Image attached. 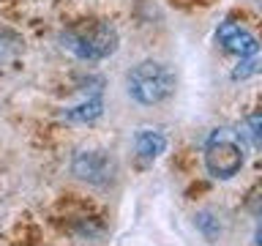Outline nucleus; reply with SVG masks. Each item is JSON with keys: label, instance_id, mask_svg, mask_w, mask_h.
Returning a JSON list of instances; mask_svg holds the SVG:
<instances>
[{"label": "nucleus", "instance_id": "nucleus-6", "mask_svg": "<svg viewBox=\"0 0 262 246\" xmlns=\"http://www.w3.org/2000/svg\"><path fill=\"white\" fill-rule=\"evenodd\" d=\"M134 148H137L142 161H153L167 151V137L161 131H153V129H139L134 137Z\"/></svg>", "mask_w": 262, "mask_h": 246}, {"label": "nucleus", "instance_id": "nucleus-13", "mask_svg": "<svg viewBox=\"0 0 262 246\" xmlns=\"http://www.w3.org/2000/svg\"><path fill=\"white\" fill-rule=\"evenodd\" d=\"M259 211H262V208H259Z\"/></svg>", "mask_w": 262, "mask_h": 246}, {"label": "nucleus", "instance_id": "nucleus-8", "mask_svg": "<svg viewBox=\"0 0 262 246\" xmlns=\"http://www.w3.org/2000/svg\"><path fill=\"white\" fill-rule=\"evenodd\" d=\"M246 134L251 137V142L262 148V112H254L246 118Z\"/></svg>", "mask_w": 262, "mask_h": 246}, {"label": "nucleus", "instance_id": "nucleus-9", "mask_svg": "<svg viewBox=\"0 0 262 246\" xmlns=\"http://www.w3.org/2000/svg\"><path fill=\"white\" fill-rule=\"evenodd\" d=\"M196 227L205 233V238H216L221 233V224H219V219H213L210 213H200L196 216Z\"/></svg>", "mask_w": 262, "mask_h": 246}, {"label": "nucleus", "instance_id": "nucleus-1", "mask_svg": "<svg viewBox=\"0 0 262 246\" xmlns=\"http://www.w3.org/2000/svg\"><path fill=\"white\" fill-rule=\"evenodd\" d=\"M118 30L104 19H82L60 33V44L79 60H104L118 49Z\"/></svg>", "mask_w": 262, "mask_h": 246}, {"label": "nucleus", "instance_id": "nucleus-12", "mask_svg": "<svg viewBox=\"0 0 262 246\" xmlns=\"http://www.w3.org/2000/svg\"><path fill=\"white\" fill-rule=\"evenodd\" d=\"M254 243H257V246H262V227L257 230V233H254Z\"/></svg>", "mask_w": 262, "mask_h": 246}, {"label": "nucleus", "instance_id": "nucleus-11", "mask_svg": "<svg viewBox=\"0 0 262 246\" xmlns=\"http://www.w3.org/2000/svg\"><path fill=\"white\" fill-rule=\"evenodd\" d=\"M16 47H19V38L11 36V33H6V30H0V63H3Z\"/></svg>", "mask_w": 262, "mask_h": 246}, {"label": "nucleus", "instance_id": "nucleus-4", "mask_svg": "<svg viewBox=\"0 0 262 246\" xmlns=\"http://www.w3.org/2000/svg\"><path fill=\"white\" fill-rule=\"evenodd\" d=\"M216 41L221 44V49H227L229 55H235V57H254L259 52V41L257 36L249 30V28H243V25H237L235 19H224L216 28Z\"/></svg>", "mask_w": 262, "mask_h": 246}, {"label": "nucleus", "instance_id": "nucleus-2", "mask_svg": "<svg viewBox=\"0 0 262 246\" xmlns=\"http://www.w3.org/2000/svg\"><path fill=\"white\" fill-rule=\"evenodd\" d=\"M126 90L137 104H161L175 93V74L159 60H142L126 74Z\"/></svg>", "mask_w": 262, "mask_h": 246}, {"label": "nucleus", "instance_id": "nucleus-3", "mask_svg": "<svg viewBox=\"0 0 262 246\" xmlns=\"http://www.w3.org/2000/svg\"><path fill=\"white\" fill-rule=\"evenodd\" d=\"M246 161L243 145H241V134L235 129H216L208 137L205 145V167L216 180H229L241 172Z\"/></svg>", "mask_w": 262, "mask_h": 246}, {"label": "nucleus", "instance_id": "nucleus-5", "mask_svg": "<svg viewBox=\"0 0 262 246\" xmlns=\"http://www.w3.org/2000/svg\"><path fill=\"white\" fill-rule=\"evenodd\" d=\"M115 172L112 159L104 151H85L77 153L74 159V175L82 180H90V183H106Z\"/></svg>", "mask_w": 262, "mask_h": 246}, {"label": "nucleus", "instance_id": "nucleus-7", "mask_svg": "<svg viewBox=\"0 0 262 246\" xmlns=\"http://www.w3.org/2000/svg\"><path fill=\"white\" fill-rule=\"evenodd\" d=\"M101 112H104V98L101 96H88V101L66 110L60 118L69 120V123H93L96 118H101Z\"/></svg>", "mask_w": 262, "mask_h": 246}, {"label": "nucleus", "instance_id": "nucleus-10", "mask_svg": "<svg viewBox=\"0 0 262 246\" xmlns=\"http://www.w3.org/2000/svg\"><path fill=\"white\" fill-rule=\"evenodd\" d=\"M243 66H237V69L232 71V79H246L251 77V74H259L262 71V60H249V57H243Z\"/></svg>", "mask_w": 262, "mask_h": 246}]
</instances>
